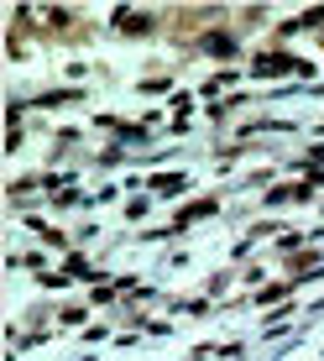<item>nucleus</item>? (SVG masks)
Instances as JSON below:
<instances>
[{
    "label": "nucleus",
    "mask_w": 324,
    "mask_h": 361,
    "mask_svg": "<svg viewBox=\"0 0 324 361\" xmlns=\"http://www.w3.org/2000/svg\"><path fill=\"white\" fill-rule=\"evenodd\" d=\"M152 27H157L152 11H131V6H120V11H116V32H120V37H147Z\"/></svg>",
    "instance_id": "f257e3e1"
},
{
    "label": "nucleus",
    "mask_w": 324,
    "mask_h": 361,
    "mask_svg": "<svg viewBox=\"0 0 324 361\" xmlns=\"http://www.w3.org/2000/svg\"><path fill=\"white\" fill-rule=\"evenodd\" d=\"M199 47H204L209 58H235V37L230 32H204V37H199Z\"/></svg>",
    "instance_id": "f03ea898"
},
{
    "label": "nucleus",
    "mask_w": 324,
    "mask_h": 361,
    "mask_svg": "<svg viewBox=\"0 0 324 361\" xmlns=\"http://www.w3.org/2000/svg\"><path fill=\"white\" fill-rule=\"evenodd\" d=\"M42 27H47V32H68V27H73V6H47Z\"/></svg>",
    "instance_id": "7ed1b4c3"
},
{
    "label": "nucleus",
    "mask_w": 324,
    "mask_h": 361,
    "mask_svg": "<svg viewBox=\"0 0 324 361\" xmlns=\"http://www.w3.org/2000/svg\"><path fill=\"white\" fill-rule=\"evenodd\" d=\"M215 204H220V199H199V204H189V209H178V215H173V226H178V231H183V226H194V220H199V215H209Z\"/></svg>",
    "instance_id": "20e7f679"
},
{
    "label": "nucleus",
    "mask_w": 324,
    "mask_h": 361,
    "mask_svg": "<svg viewBox=\"0 0 324 361\" xmlns=\"http://www.w3.org/2000/svg\"><path fill=\"white\" fill-rule=\"evenodd\" d=\"M152 189H157V194H183V189H189V178H183V173H157Z\"/></svg>",
    "instance_id": "39448f33"
},
{
    "label": "nucleus",
    "mask_w": 324,
    "mask_h": 361,
    "mask_svg": "<svg viewBox=\"0 0 324 361\" xmlns=\"http://www.w3.org/2000/svg\"><path fill=\"white\" fill-rule=\"evenodd\" d=\"M63 272H68V278H89V283L99 278V272H94L89 262H84V257H79V252H68V267H63Z\"/></svg>",
    "instance_id": "423d86ee"
},
{
    "label": "nucleus",
    "mask_w": 324,
    "mask_h": 361,
    "mask_svg": "<svg viewBox=\"0 0 324 361\" xmlns=\"http://www.w3.org/2000/svg\"><path fill=\"white\" fill-rule=\"evenodd\" d=\"M79 319H84V304H63L58 309V325H79Z\"/></svg>",
    "instance_id": "0eeeda50"
},
{
    "label": "nucleus",
    "mask_w": 324,
    "mask_h": 361,
    "mask_svg": "<svg viewBox=\"0 0 324 361\" xmlns=\"http://www.w3.org/2000/svg\"><path fill=\"white\" fill-rule=\"evenodd\" d=\"M298 27H304V32H309V27H324V6H309L304 16H298Z\"/></svg>",
    "instance_id": "6e6552de"
},
{
    "label": "nucleus",
    "mask_w": 324,
    "mask_h": 361,
    "mask_svg": "<svg viewBox=\"0 0 324 361\" xmlns=\"http://www.w3.org/2000/svg\"><path fill=\"white\" fill-rule=\"evenodd\" d=\"M37 235H42L47 246H63V231H58V226H42V220H37Z\"/></svg>",
    "instance_id": "1a4fd4ad"
}]
</instances>
